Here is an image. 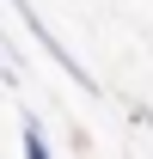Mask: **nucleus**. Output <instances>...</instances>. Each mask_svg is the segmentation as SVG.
I'll use <instances>...</instances> for the list:
<instances>
[{"mask_svg":"<svg viewBox=\"0 0 153 159\" xmlns=\"http://www.w3.org/2000/svg\"><path fill=\"white\" fill-rule=\"evenodd\" d=\"M129 122L141 129V135H153V110H147V104H135V110H129Z\"/></svg>","mask_w":153,"mask_h":159,"instance_id":"3","label":"nucleus"},{"mask_svg":"<svg viewBox=\"0 0 153 159\" xmlns=\"http://www.w3.org/2000/svg\"><path fill=\"white\" fill-rule=\"evenodd\" d=\"M19 153H25V159H49V129H43L37 110L19 116Z\"/></svg>","mask_w":153,"mask_h":159,"instance_id":"2","label":"nucleus"},{"mask_svg":"<svg viewBox=\"0 0 153 159\" xmlns=\"http://www.w3.org/2000/svg\"><path fill=\"white\" fill-rule=\"evenodd\" d=\"M12 12H19V19H25V31H31V43H37L43 55L55 61V67H61V74H67V80H74L80 92H92V98H98V80L86 74V61H80L74 49H67V43H61L55 31H49V25H43V12H37V6H31V0H12Z\"/></svg>","mask_w":153,"mask_h":159,"instance_id":"1","label":"nucleus"}]
</instances>
